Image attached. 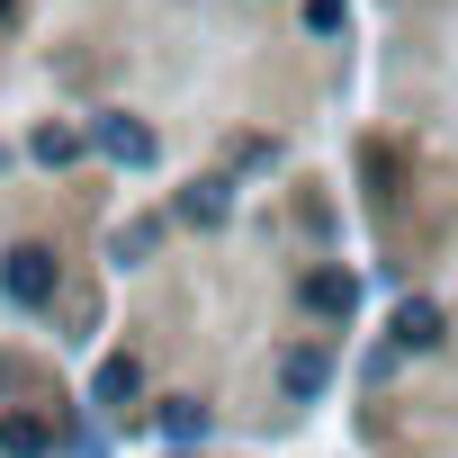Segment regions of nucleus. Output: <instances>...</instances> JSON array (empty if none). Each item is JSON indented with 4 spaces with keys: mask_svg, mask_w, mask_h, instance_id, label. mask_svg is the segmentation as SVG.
<instances>
[{
    "mask_svg": "<svg viewBox=\"0 0 458 458\" xmlns=\"http://www.w3.org/2000/svg\"><path fill=\"white\" fill-rule=\"evenodd\" d=\"M153 243H162V225H153V216H144V225H126V234H117V261H144V252H153Z\"/></svg>",
    "mask_w": 458,
    "mask_h": 458,
    "instance_id": "9b49d317",
    "label": "nucleus"
},
{
    "mask_svg": "<svg viewBox=\"0 0 458 458\" xmlns=\"http://www.w3.org/2000/svg\"><path fill=\"white\" fill-rule=\"evenodd\" d=\"M279 386H288L297 404H306V395H324V351H288V360H279Z\"/></svg>",
    "mask_w": 458,
    "mask_h": 458,
    "instance_id": "0eeeda50",
    "label": "nucleus"
},
{
    "mask_svg": "<svg viewBox=\"0 0 458 458\" xmlns=\"http://www.w3.org/2000/svg\"><path fill=\"white\" fill-rule=\"evenodd\" d=\"M162 431H171V440H198V431H207V404H198V395H171V404H162Z\"/></svg>",
    "mask_w": 458,
    "mask_h": 458,
    "instance_id": "1a4fd4ad",
    "label": "nucleus"
},
{
    "mask_svg": "<svg viewBox=\"0 0 458 458\" xmlns=\"http://www.w3.org/2000/svg\"><path fill=\"white\" fill-rule=\"evenodd\" d=\"M135 395H144V369H135L126 351H117V360H99V377H90V404H108V413H117V404H135Z\"/></svg>",
    "mask_w": 458,
    "mask_h": 458,
    "instance_id": "7ed1b4c3",
    "label": "nucleus"
},
{
    "mask_svg": "<svg viewBox=\"0 0 458 458\" xmlns=\"http://www.w3.org/2000/svg\"><path fill=\"white\" fill-rule=\"evenodd\" d=\"M306 306H315V315H351V306H360V279H351V270H315V279H306Z\"/></svg>",
    "mask_w": 458,
    "mask_h": 458,
    "instance_id": "20e7f679",
    "label": "nucleus"
},
{
    "mask_svg": "<svg viewBox=\"0 0 458 458\" xmlns=\"http://www.w3.org/2000/svg\"><path fill=\"white\" fill-rule=\"evenodd\" d=\"M0 297H10V306H55V252L19 243L10 261H0Z\"/></svg>",
    "mask_w": 458,
    "mask_h": 458,
    "instance_id": "f257e3e1",
    "label": "nucleus"
},
{
    "mask_svg": "<svg viewBox=\"0 0 458 458\" xmlns=\"http://www.w3.org/2000/svg\"><path fill=\"white\" fill-rule=\"evenodd\" d=\"M0 449H10V458H46V449H55V431H46L37 413H0Z\"/></svg>",
    "mask_w": 458,
    "mask_h": 458,
    "instance_id": "423d86ee",
    "label": "nucleus"
},
{
    "mask_svg": "<svg viewBox=\"0 0 458 458\" xmlns=\"http://www.w3.org/2000/svg\"><path fill=\"white\" fill-rule=\"evenodd\" d=\"M225 207H234V198H225V180H198V189L180 198V216H189V225H225Z\"/></svg>",
    "mask_w": 458,
    "mask_h": 458,
    "instance_id": "6e6552de",
    "label": "nucleus"
},
{
    "mask_svg": "<svg viewBox=\"0 0 458 458\" xmlns=\"http://www.w3.org/2000/svg\"><path fill=\"white\" fill-rule=\"evenodd\" d=\"M10 10H19V0H0V19H10Z\"/></svg>",
    "mask_w": 458,
    "mask_h": 458,
    "instance_id": "ddd939ff",
    "label": "nucleus"
},
{
    "mask_svg": "<svg viewBox=\"0 0 458 458\" xmlns=\"http://www.w3.org/2000/svg\"><path fill=\"white\" fill-rule=\"evenodd\" d=\"M431 342H440V306L404 297V306H395V351H431Z\"/></svg>",
    "mask_w": 458,
    "mask_h": 458,
    "instance_id": "39448f33",
    "label": "nucleus"
},
{
    "mask_svg": "<svg viewBox=\"0 0 458 458\" xmlns=\"http://www.w3.org/2000/svg\"><path fill=\"white\" fill-rule=\"evenodd\" d=\"M72 153H81L72 126H37V162H72Z\"/></svg>",
    "mask_w": 458,
    "mask_h": 458,
    "instance_id": "9d476101",
    "label": "nucleus"
},
{
    "mask_svg": "<svg viewBox=\"0 0 458 458\" xmlns=\"http://www.w3.org/2000/svg\"><path fill=\"white\" fill-rule=\"evenodd\" d=\"M306 28H324V37H333V28H342V0H306Z\"/></svg>",
    "mask_w": 458,
    "mask_h": 458,
    "instance_id": "f8f14e48",
    "label": "nucleus"
},
{
    "mask_svg": "<svg viewBox=\"0 0 458 458\" xmlns=\"http://www.w3.org/2000/svg\"><path fill=\"white\" fill-rule=\"evenodd\" d=\"M0 386H10V369H0Z\"/></svg>",
    "mask_w": 458,
    "mask_h": 458,
    "instance_id": "4468645a",
    "label": "nucleus"
},
{
    "mask_svg": "<svg viewBox=\"0 0 458 458\" xmlns=\"http://www.w3.org/2000/svg\"><path fill=\"white\" fill-rule=\"evenodd\" d=\"M90 144H99L108 162H135V171L153 162V126H135V117H99V126H90Z\"/></svg>",
    "mask_w": 458,
    "mask_h": 458,
    "instance_id": "f03ea898",
    "label": "nucleus"
}]
</instances>
